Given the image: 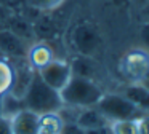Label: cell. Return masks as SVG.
Instances as JSON below:
<instances>
[{"label": "cell", "instance_id": "cell-1", "mask_svg": "<svg viewBox=\"0 0 149 134\" xmlns=\"http://www.w3.org/2000/svg\"><path fill=\"white\" fill-rule=\"evenodd\" d=\"M23 101L24 107L39 115L47 113V112H58L64 105L59 91L47 85L37 72H34L32 80L23 96Z\"/></svg>", "mask_w": 149, "mask_h": 134}, {"label": "cell", "instance_id": "cell-2", "mask_svg": "<svg viewBox=\"0 0 149 134\" xmlns=\"http://www.w3.org/2000/svg\"><path fill=\"white\" fill-rule=\"evenodd\" d=\"M59 94L64 105L75 108H87L95 107L104 93L95 80L72 75L68 85L59 91Z\"/></svg>", "mask_w": 149, "mask_h": 134}, {"label": "cell", "instance_id": "cell-3", "mask_svg": "<svg viewBox=\"0 0 149 134\" xmlns=\"http://www.w3.org/2000/svg\"><path fill=\"white\" fill-rule=\"evenodd\" d=\"M96 108L106 117L109 123L117 120H136L143 115L139 108H136L123 94H103L101 99L98 101Z\"/></svg>", "mask_w": 149, "mask_h": 134}, {"label": "cell", "instance_id": "cell-4", "mask_svg": "<svg viewBox=\"0 0 149 134\" xmlns=\"http://www.w3.org/2000/svg\"><path fill=\"white\" fill-rule=\"evenodd\" d=\"M119 72L128 83H143L149 78V51L144 48L132 50L119 61Z\"/></svg>", "mask_w": 149, "mask_h": 134}, {"label": "cell", "instance_id": "cell-5", "mask_svg": "<svg viewBox=\"0 0 149 134\" xmlns=\"http://www.w3.org/2000/svg\"><path fill=\"white\" fill-rule=\"evenodd\" d=\"M71 40L75 51L84 56L93 57V54H96L101 46L100 32L93 24H88V22H80L75 26L71 34Z\"/></svg>", "mask_w": 149, "mask_h": 134}, {"label": "cell", "instance_id": "cell-6", "mask_svg": "<svg viewBox=\"0 0 149 134\" xmlns=\"http://www.w3.org/2000/svg\"><path fill=\"white\" fill-rule=\"evenodd\" d=\"M37 73L47 85L52 86L56 91H61L68 85L69 80L72 78L71 64L64 59H56V57L50 64H47L43 69H40Z\"/></svg>", "mask_w": 149, "mask_h": 134}, {"label": "cell", "instance_id": "cell-7", "mask_svg": "<svg viewBox=\"0 0 149 134\" xmlns=\"http://www.w3.org/2000/svg\"><path fill=\"white\" fill-rule=\"evenodd\" d=\"M27 50H29V41L8 29H0V56L3 59H26Z\"/></svg>", "mask_w": 149, "mask_h": 134}, {"label": "cell", "instance_id": "cell-8", "mask_svg": "<svg viewBox=\"0 0 149 134\" xmlns=\"http://www.w3.org/2000/svg\"><path fill=\"white\" fill-rule=\"evenodd\" d=\"M8 121L13 134H39V113L29 108L19 110Z\"/></svg>", "mask_w": 149, "mask_h": 134}, {"label": "cell", "instance_id": "cell-9", "mask_svg": "<svg viewBox=\"0 0 149 134\" xmlns=\"http://www.w3.org/2000/svg\"><path fill=\"white\" fill-rule=\"evenodd\" d=\"M55 59V53H53V48L50 46L47 41H36V43L29 45V50H27V56L26 61L29 62V66L32 67L36 72H39L40 69L50 64Z\"/></svg>", "mask_w": 149, "mask_h": 134}, {"label": "cell", "instance_id": "cell-10", "mask_svg": "<svg viewBox=\"0 0 149 134\" xmlns=\"http://www.w3.org/2000/svg\"><path fill=\"white\" fill-rule=\"evenodd\" d=\"M123 96L143 113H149V88L143 83H128L123 89Z\"/></svg>", "mask_w": 149, "mask_h": 134}, {"label": "cell", "instance_id": "cell-11", "mask_svg": "<svg viewBox=\"0 0 149 134\" xmlns=\"http://www.w3.org/2000/svg\"><path fill=\"white\" fill-rule=\"evenodd\" d=\"M75 123L79 126H82L84 129H96V128H103V126H109V121L106 120L103 113L95 107H87V108H80L75 118Z\"/></svg>", "mask_w": 149, "mask_h": 134}, {"label": "cell", "instance_id": "cell-12", "mask_svg": "<svg viewBox=\"0 0 149 134\" xmlns=\"http://www.w3.org/2000/svg\"><path fill=\"white\" fill-rule=\"evenodd\" d=\"M69 64H71L72 75H75V77H84V78L93 80L95 73H96V66H95V61L91 56L77 54Z\"/></svg>", "mask_w": 149, "mask_h": 134}, {"label": "cell", "instance_id": "cell-13", "mask_svg": "<svg viewBox=\"0 0 149 134\" xmlns=\"http://www.w3.org/2000/svg\"><path fill=\"white\" fill-rule=\"evenodd\" d=\"M63 121L59 112H47L39 115V133L40 134H61Z\"/></svg>", "mask_w": 149, "mask_h": 134}, {"label": "cell", "instance_id": "cell-14", "mask_svg": "<svg viewBox=\"0 0 149 134\" xmlns=\"http://www.w3.org/2000/svg\"><path fill=\"white\" fill-rule=\"evenodd\" d=\"M24 107V101L23 97L13 94V93H5L0 96V117L10 120L15 113H18L19 110H23Z\"/></svg>", "mask_w": 149, "mask_h": 134}, {"label": "cell", "instance_id": "cell-15", "mask_svg": "<svg viewBox=\"0 0 149 134\" xmlns=\"http://www.w3.org/2000/svg\"><path fill=\"white\" fill-rule=\"evenodd\" d=\"M13 78H15V72H13L11 62L8 59L0 57V96L11 89Z\"/></svg>", "mask_w": 149, "mask_h": 134}, {"label": "cell", "instance_id": "cell-16", "mask_svg": "<svg viewBox=\"0 0 149 134\" xmlns=\"http://www.w3.org/2000/svg\"><path fill=\"white\" fill-rule=\"evenodd\" d=\"M111 134H139L136 120H117L109 123Z\"/></svg>", "mask_w": 149, "mask_h": 134}, {"label": "cell", "instance_id": "cell-17", "mask_svg": "<svg viewBox=\"0 0 149 134\" xmlns=\"http://www.w3.org/2000/svg\"><path fill=\"white\" fill-rule=\"evenodd\" d=\"M32 10H37L40 13H50L58 10L64 3V0H27Z\"/></svg>", "mask_w": 149, "mask_h": 134}, {"label": "cell", "instance_id": "cell-18", "mask_svg": "<svg viewBox=\"0 0 149 134\" xmlns=\"http://www.w3.org/2000/svg\"><path fill=\"white\" fill-rule=\"evenodd\" d=\"M61 134H85V129L82 126H79L75 121H69V123L63 124Z\"/></svg>", "mask_w": 149, "mask_h": 134}, {"label": "cell", "instance_id": "cell-19", "mask_svg": "<svg viewBox=\"0 0 149 134\" xmlns=\"http://www.w3.org/2000/svg\"><path fill=\"white\" fill-rule=\"evenodd\" d=\"M139 134H149V113H143L139 118H136Z\"/></svg>", "mask_w": 149, "mask_h": 134}, {"label": "cell", "instance_id": "cell-20", "mask_svg": "<svg viewBox=\"0 0 149 134\" xmlns=\"http://www.w3.org/2000/svg\"><path fill=\"white\" fill-rule=\"evenodd\" d=\"M139 37H141V41L144 45V50L149 51V22L148 21L143 22L141 29H139Z\"/></svg>", "mask_w": 149, "mask_h": 134}, {"label": "cell", "instance_id": "cell-21", "mask_svg": "<svg viewBox=\"0 0 149 134\" xmlns=\"http://www.w3.org/2000/svg\"><path fill=\"white\" fill-rule=\"evenodd\" d=\"M0 134H13L10 128V121L2 117H0Z\"/></svg>", "mask_w": 149, "mask_h": 134}, {"label": "cell", "instance_id": "cell-22", "mask_svg": "<svg viewBox=\"0 0 149 134\" xmlns=\"http://www.w3.org/2000/svg\"><path fill=\"white\" fill-rule=\"evenodd\" d=\"M85 134H111L109 126L96 128V129H85Z\"/></svg>", "mask_w": 149, "mask_h": 134}, {"label": "cell", "instance_id": "cell-23", "mask_svg": "<svg viewBox=\"0 0 149 134\" xmlns=\"http://www.w3.org/2000/svg\"><path fill=\"white\" fill-rule=\"evenodd\" d=\"M139 10H141V18H143V21H148V22H149V2H146L143 6H139Z\"/></svg>", "mask_w": 149, "mask_h": 134}, {"label": "cell", "instance_id": "cell-24", "mask_svg": "<svg viewBox=\"0 0 149 134\" xmlns=\"http://www.w3.org/2000/svg\"><path fill=\"white\" fill-rule=\"evenodd\" d=\"M133 2H135L136 5H138V6H143V5H144V3H146V2H149V0H133Z\"/></svg>", "mask_w": 149, "mask_h": 134}, {"label": "cell", "instance_id": "cell-25", "mask_svg": "<svg viewBox=\"0 0 149 134\" xmlns=\"http://www.w3.org/2000/svg\"><path fill=\"white\" fill-rule=\"evenodd\" d=\"M144 85H146V86H148V88H149V78H148V82H146Z\"/></svg>", "mask_w": 149, "mask_h": 134}, {"label": "cell", "instance_id": "cell-26", "mask_svg": "<svg viewBox=\"0 0 149 134\" xmlns=\"http://www.w3.org/2000/svg\"><path fill=\"white\" fill-rule=\"evenodd\" d=\"M39 134H40V133H39Z\"/></svg>", "mask_w": 149, "mask_h": 134}]
</instances>
